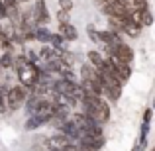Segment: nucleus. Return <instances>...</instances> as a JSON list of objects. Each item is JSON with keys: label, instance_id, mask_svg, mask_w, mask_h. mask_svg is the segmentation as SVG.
I'll return each mask as SVG.
<instances>
[{"label": "nucleus", "instance_id": "nucleus-22", "mask_svg": "<svg viewBox=\"0 0 155 151\" xmlns=\"http://www.w3.org/2000/svg\"><path fill=\"white\" fill-rule=\"evenodd\" d=\"M151 122V108L145 110V116H143V124H149Z\"/></svg>", "mask_w": 155, "mask_h": 151}, {"label": "nucleus", "instance_id": "nucleus-1", "mask_svg": "<svg viewBox=\"0 0 155 151\" xmlns=\"http://www.w3.org/2000/svg\"><path fill=\"white\" fill-rule=\"evenodd\" d=\"M28 100V88L22 84H14L8 88V112H16Z\"/></svg>", "mask_w": 155, "mask_h": 151}, {"label": "nucleus", "instance_id": "nucleus-7", "mask_svg": "<svg viewBox=\"0 0 155 151\" xmlns=\"http://www.w3.org/2000/svg\"><path fill=\"white\" fill-rule=\"evenodd\" d=\"M57 130H59L61 133H65V136H67L69 140H73V141H77L81 137V128H79V124L75 122V118H73V120H71V118L65 120Z\"/></svg>", "mask_w": 155, "mask_h": 151}, {"label": "nucleus", "instance_id": "nucleus-6", "mask_svg": "<svg viewBox=\"0 0 155 151\" xmlns=\"http://www.w3.org/2000/svg\"><path fill=\"white\" fill-rule=\"evenodd\" d=\"M31 14H34L35 26H45V24H49V10H47L45 0H35Z\"/></svg>", "mask_w": 155, "mask_h": 151}, {"label": "nucleus", "instance_id": "nucleus-14", "mask_svg": "<svg viewBox=\"0 0 155 151\" xmlns=\"http://www.w3.org/2000/svg\"><path fill=\"white\" fill-rule=\"evenodd\" d=\"M14 53L10 51H0V67L2 69H12L14 67Z\"/></svg>", "mask_w": 155, "mask_h": 151}, {"label": "nucleus", "instance_id": "nucleus-15", "mask_svg": "<svg viewBox=\"0 0 155 151\" xmlns=\"http://www.w3.org/2000/svg\"><path fill=\"white\" fill-rule=\"evenodd\" d=\"M8 84H0V112H8Z\"/></svg>", "mask_w": 155, "mask_h": 151}, {"label": "nucleus", "instance_id": "nucleus-4", "mask_svg": "<svg viewBox=\"0 0 155 151\" xmlns=\"http://www.w3.org/2000/svg\"><path fill=\"white\" fill-rule=\"evenodd\" d=\"M75 143L83 151H100L104 147L106 140H104V136H81Z\"/></svg>", "mask_w": 155, "mask_h": 151}, {"label": "nucleus", "instance_id": "nucleus-9", "mask_svg": "<svg viewBox=\"0 0 155 151\" xmlns=\"http://www.w3.org/2000/svg\"><path fill=\"white\" fill-rule=\"evenodd\" d=\"M59 34L63 35L65 41H75V39L79 38V31H77V28L73 26L71 22H67V24H59Z\"/></svg>", "mask_w": 155, "mask_h": 151}, {"label": "nucleus", "instance_id": "nucleus-25", "mask_svg": "<svg viewBox=\"0 0 155 151\" xmlns=\"http://www.w3.org/2000/svg\"><path fill=\"white\" fill-rule=\"evenodd\" d=\"M153 108H155V102H153Z\"/></svg>", "mask_w": 155, "mask_h": 151}, {"label": "nucleus", "instance_id": "nucleus-12", "mask_svg": "<svg viewBox=\"0 0 155 151\" xmlns=\"http://www.w3.org/2000/svg\"><path fill=\"white\" fill-rule=\"evenodd\" d=\"M141 30H143V28H141L140 24H136L134 20H130V16H128V20H126V26H124V34L136 39V38H140Z\"/></svg>", "mask_w": 155, "mask_h": 151}, {"label": "nucleus", "instance_id": "nucleus-20", "mask_svg": "<svg viewBox=\"0 0 155 151\" xmlns=\"http://www.w3.org/2000/svg\"><path fill=\"white\" fill-rule=\"evenodd\" d=\"M26 57H28V61H30V63H38V59H41V57H39V53L34 51V49H28L26 51Z\"/></svg>", "mask_w": 155, "mask_h": 151}, {"label": "nucleus", "instance_id": "nucleus-19", "mask_svg": "<svg viewBox=\"0 0 155 151\" xmlns=\"http://www.w3.org/2000/svg\"><path fill=\"white\" fill-rule=\"evenodd\" d=\"M75 0H59V10H65V12H71L73 6H75Z\"/></svg>", "mask_w": 155, "mask_h": 151}, {"label": "nucleus", "instance_id": "nucleus-16", "mask_svg": "<svg viewBox=\"0 0 155 151\" xmlns=\"http://www.w3.org/2000/svg\"><path fill=\"white\" fill-rule=\"evenodd\" d=\"M87 34H88V39L94 43H100V30H96L94 24H88L87 26Z\"/></svg>", "mask_w": 155, "mask_h": 151}, {"label": "nucleus", "instance_id": "nucleus-8", "mask_svg": "<svg viewBox=\"0 0 155 151\" xmlns=\"http://www.w3.org/2000/svg\"><path fill=\"white\" fill-rule=\"evenodd\" d=\"M122 41H124V39H122V34L110 30V28L100 30V43H102L104 47H114V45H118V43H122Z\"/></svg>", "mask_w": 155, "mask_h": 151}, {"label": "nucleus", "instance_id": "nucleus-2", "mask_svg": "<svg viewBox=\"0 0 155 151\" xmlns=\"http://www.w3.org/2000/svg\"><path fill=\"white\" fill-rule=\"evenodd\" d=\"M18 83L22 84V87H26L28 90H30L31 87H34L35 83H38V77H39V67L35 63H28L24 69H20L18 73Z\"/></svg>", "mask_w": 155, "mask_h": 151}, {"label": "nucleus", "instance_id": "nucleus-5", "mask_svg": "<svg viewBox=\"0 0 155 151\" xmlns=\"http://www.w3.org/2000/svg\"><path fill=\"white\" fill-rule=\"evenodd\" d=\"M106 55H116L118 59L126 61V63H132L134 61V49L126 41L118 43V45H114V47H106Z\"/></svg>", "mask_w": 155, "mask_h": 151}, {"label": "nucleus", "instance_id": "nucleus-23", "mask_svg": "<svg viewBox=\"0 0 155 151\" xmlns=\"http://www.w3.org/2000/svg\"><path fill=\"white\" fill-rule=\"evenodd\" d=\"M20 2H30V0H20Z\"/></svg>", "mask_w": 155, "mask_h": 151}, {"label": "nucleus", "instance_id": "nucleus-26", "mask_svg": "<svg viewBox=\"0 0 155 151\" xmlns=\"http://www.w3.org/2000/svg\"><path fill=\"white\" fill-rule=\"evenodd\" d=\"M151 151H155V147H153V149H151Z\"/></svg>", "mask_w": 155, "mask_h": 151}, {"label": "nucleus", "instance_id": "nucleus-10", "mask_svg": "<svg viewBox=\"0 0 155 151\" xmlns=\"http://www.w3.org/2000/svg\"><path fill=\"white\" fill-rule=\"evenodd\" d=\"M43 124H49V122L45 120V118H41V116H38V114H31V116H28V120H26V124H24V130L26 132H34V130H38V128H41Z\"/></svg>", "mask_w": 155, "mask_h": 151}, {"label": "nucleus", "instance_id": "nucleus-3", "mask_svg": "<svg viewBox=\"0 0 155 151\" xmlns=\"http://www.w3.org/2000/svg\"><path fill=\"white\" fill-rule=\"evenodd\" d=\"M75 143L73 140H69L65 133H53V136H49L45 140V149H49V151H67L71 145Z\"/></svg>", "mask_w": 155, "mask_h": 151}, {"label": "nucleus", "instance_id": "nucleus-11", "mask_svg": "<svg viewBox=\"0 0 155 151\" xmlns=\"http://www.w3.org/2000/svg\"><path fill=\"white\" fill-rule=\"evenodd\" d=\"M87 61L94 69H100V67H104V63H106V55H102V53L96 51V49H92V51L87 53Z\"/></svg>", "mask_w": 155, "mask_h": 151}, {"label": "nucleus", "instance_id": "nucleus-13", "mask_svg": "<svg viewBox=\"0 0 155 151\" xmlns=\"http://www.w3.org/2000/svg\"><path fill=\"white\" fill-rule=\"evenodd\" d=\"M34 34H35V41H41L43 45H45V43H51V31L47 30L45 26H35L34 28Z\"/></svg>", "mask_w": 155, "mask_h": 151}, {"label": "nucleus", "instance_id": "nucleus-21", "mask_svg": "<svg viewBox=\"0 0 155 151\" xmlns=\"http://www.w3.org/2000/svg\"><path fill=\"white\" fill-rule=\"evenodd\" d=\"M57 22H59V24H67L69 22V12L59 10V12H57Z\"/></svg>", "mask_w": 155, "mask_h": 151}, {"label": "nucleus", "instance_id": "nucleus-18", "mask_svg": "<svg viewBox=\"0 0 155 151\" xmlns=\"http://www.w3.org/2000/svg\"><path fill=\"white\" fill-rule=\"evenodd\" d=\"M63 43H65V39H63V35H61L59 31L51 35V43H49V45H53V47H63Z\"/></svg>", "mask_w": 155, "mask_h": 151}, {"label": "nucleus", "instance_id": "nucleus-17", "mask_svg": "<svg viewBox=\"0 0 155 151\" xmlns=\"http://www.w3.org/2000/svg\"><path fill=\"white\" fill-rule=\"evenodd\" d=\"M153 22H155V20H153V14L149 12V8H147V10H141V24H143V28L151 26Z\"/></svg>", "mask_w": 155, "mask_h": 151}, {"label": "nucleus", "instance_id": "nucleus-24", "mask_svg": "<svg viewBox=\"0 0 155 151\" xmlns=\"http://www.w3.org/2000/svg\"><path fill=\"white\" fill-rule=\"evenodd\" d=\"M0 77H2V67H0Z\"/></svg>", "mask_w": 155, "mask_h": 151}]
</instances>
